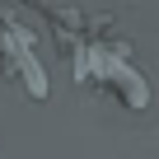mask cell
<instances>
[{
    "label": "cell",
    "mask_w": 159,
    "mask_h": 159,
    "mask_svg": "<svg viewBox=\"0 0 159 159\" xmlns=\"http://www.w3.org/2000/svg\"><path fill=\"white\" fill-rule=\"evenodd\" d=\"M75 80L94 94L117 98L122 108H145L150 103V80L131 66V42H80L75 47Z\"/></svg>",
    "instance_id": "6da1fadb"
},
{
    "label": "cell",
    "mask_w": 159,
    "mask_h": 159,
    "mask_svg": "<svg viewBox=\"0 0 159 159\" xmlns=\"http://www.w3.org/2000/svg\"><path fill=\"white\" fill-rule=\"evenodd\" d=\"M0 75L14 80L28 98H47V70L33 56V33L14 19V10H0Z\"/></svg>",
    "instance_id": "7a4b0ae2"
}]
</instances>
